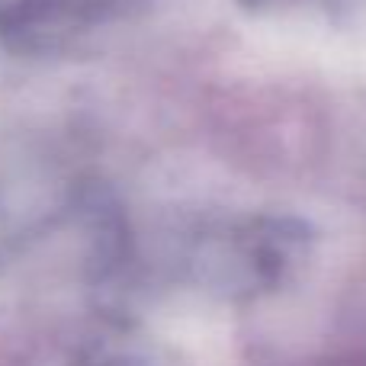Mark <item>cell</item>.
I'll list each match as a JSON object with an SVG mask.
<instances>
[{
    "instance_id": "1",
    "label": "cell",
    "mask_w": 366,
    "mask_h": 366,
    "mask_svg": "<svg viewBox=\"0 0 366 366\" xmlns=\"http://www.w3.org/2000/svg\"><path fill=\"white\" fill-rule=\"evenodd\" d=\"M305 241L309 234L299 222L257 215L251 222H238L209 234L199 244L196 264L202 267L212 286L247 296L280 283L290 267L302 257Z\"/></svg>"
},
{
    "instance_id": "2",
    "label": "cell",
    "mask_w": 366,
    "mask_h": 366,
    "mask_svg": "<svg viewBox=\"0 0 366 366\" xmlns=\"http://www.w3.org/2000/svg\"><path fill=\"white\" fill-rule=\"evenodd\" d=\"M244 6H267V4H277V0H241Z\"/></svg>"
},
{
    "instance_id": "3",
    "label": "cell",
    "mask_w": 366,
    "mask_h": 366,
    "mask_svg": "<svg viewBox=\"0 0 366 366\" xmlns=\"http://www.w3.org/2000/svg\"><path fill=\"white\" fill-rule=\"evenodd\" d=\"M84 366H113V360H90V363H84Z\"/></svg>"
}]
</instances>
